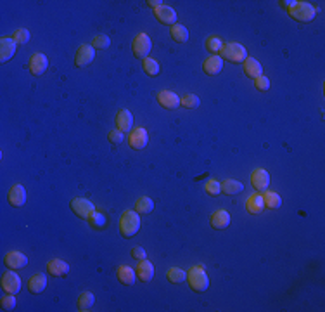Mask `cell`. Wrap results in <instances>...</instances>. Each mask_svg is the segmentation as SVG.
Listing matches in <instances>:
<instances>
[{
    "label": "cell",
    "instance_id": "obj_1",
    "mask_svg": "<svg viewBox=\"0 0 325 312\" xmlns=\"http://www.w3.org/2000/svg\"><path fill=\"white\" fill-rule=\"evenodd\" d=\"M282 6L287 9V13L294 18L296 21H301V23H310L315 20L316 16V7L312 6L310 2H298V0H284L280 2Z\"/></svg>",
    "mask_w": 325,
    "mask_h": 312
},
{
    "label": "cell",
    "instance_id": "obj_2",
    "mask_svg": "<svg viewBox=\"0 0 325 312\" xmlns=\"http://www.w3.org/2000/svg\"><path fill=\"white\" fill-rule=\"evenodd\" d=\"M140 229V217L137 212L134 210H124L122 213V219H120V232L124 238H132L135 236Z\"/></svg>",
    "mask_w": 325,
    "mask_h": 312
},
{
    "label": "cell",
    "instance_id": "obj_3",
    "mask_svg": "<svg viewBox=\"0 0 325 312\" xmlns=\"http://www.w3.org/2000/svg\"><path fill=\"white\" fill-rule=\"evenodd\" d=\"M187 283L188 286L194 291H206L210 288V277H208L206 270H204L202 265H194L190 267V270L187 272Z\"/></svg>",
    "mask_w": 325,
    "mask_h": 312
},
{
    "label": "cell",
    "instance_id": "obj_4",
    "mask_svg": "<svg viewBox=\"0 0 325 312\" xmlns=\"http://www.w3.org/2000/svg\"><path fill=\"white\" fill-rule=\"evenodd\" d=\"M220 54H222L220 56L222 59H228L230 63H236V65L244 63L246 59H248V51H246V47L240 44H237V42L225 44Z\"/></svg>",
    "mask_w": 325,
    "mask_h": 312
},
{
    "label": "cell",
    "instance_id": "obj_5",
    "mask_svg": "<svg viewBox=\"0 0 325 312\" xmlns=\"http://www.w3.org/2000/svg\"><path fill=\"white\" fill-rule=\"evenodd\" d=\"M132 49H134L135 58L146 59V58H149V52H150V49H152V40L149 39L147 33H138V35L134 39Z\"/></svg>",
    "mask_w": 325,
    "mask_h": 312
},
{
    "label": "cell",
    "instance_id": "obj_6",
    "mask_svg": "<svg viewBox=\"0 0 325 312\" xmlns=\"http://www.w3.org/2000/svg\"><path fill=\"white\" fill-rule=\"evenodd\" d=\"M71 210L80 219H88V215L96 210V206H94V203L90 200H86V198H74L71 201Z\"/></svg>",
    "mask_w": 325,
    "mask_h": 312
},
{
    "label": "cell",
    "instance_id": "obj_7",
    "mask_svg": "<svg viewBox=\"0 0 325 312\" xmlns=\"http://www.w3.org/2000/svg\"><path fill=\"white\" fill-rule=\"evenodd\" d=\"M94 59H96V49L88 44H83L76 51V56H74V65H76L78 68H82V66L90 65Z\"/></svg>",
    "mask_w": 325,
    "mask_h": 312
},
{
    "label": "cell",
    "instance_id": "obj_8",
    "mask_svg": "<svg viewBox=\"0 0 325 312\" xmlns=\"http://www.w3.org/2000/svg\"><path fill=\"white\" fill-rule=\"evenodd\" d=\"M128 141H130V148L134 149H144L149 142V134L144 127H135L134 130L128 135Z\"/></svg>",
    "mask_w": 325,
    "mask_h": 312
},
{
    "label": "cell",
    "instance_id": "obj_9",
    "mask_svg": "<svg viewBox=\"0 0 325 312\" xmlns=\"http://www.w3.org/2000/svg\"><path fill=\"white\" fill-rule=\"evenodd\" d=\"M2 288L6 293L16 295V293L21 290V277L18 276L16 272H12V270H7L2 276Z\"/></svg>",
    "mask_w": 325,
    "mask_h": 312
},
{
    "label": "cell",
    "instance_id": "obj_10",
    "mask_svg": "<svg viewBox=\"0 0 325 312\" xmlns=\"http://www.w3.org/2000/svg\"><path fill=\"white\" fill-rule=\"evenodd\" d=\"M4 264L9 269H22L28 265V257L21 251H9V253L4 257Z\"/></svg>",
    "mask_w": 325,
    "mask_h": 312
},
{
    "label": "cell",
    "instance_id": "obj_11",
    "mask_svg": "<svg viewBox=\"0 0 325 312\" xmlns=\"http://www.w3.org/2000/svg\"><path fill=\"white\" fill-rule=\"evenodd\" d=\"M16 49H18V44L14 42V39L4 37L0 40V61L7 63L9 59H12V56L16 54Z\"/></svg>",
    "mask_w": 325,
    "mask_h": 312
},
{
    "label": "cell",
    "instance_id": "obj_12",
    "mask_svg": "<svg viewBox=\"0 0 325 312\" xmlns=\"http://www.w3.org/2000/svg\"><path fill=\"white\" fill-rule=\"evenodd\" d=\"M154 14H156L158 21L162 23V25H176V13L175 9H172L170 6H160L154 9Z\"/></svg>",
    "mask_w": 325,
    "mask_h": 312
},
{
    "label": "cell",
    "instance_id": "obj_13",
    "mask_svg": "<svg viewBox=\"0 0 325 312\" xmlns=\"http://www.w3.org/2000/svg\"><path fill=\"white\" fill-rule=\"evenodd\" d=\"M158 101L166 110H175V108L180 106V97L175 92H172V90H161L158 94Z\"/></svg>",
    "mask_w": 325,
    "mask_h": 312
},
{
    "label": "cell",
    "instance_id": "obj_14",
    "mask_svg": "<svg viewBox=\"0 0 325 312\" xmlns=\"http://www.w3.org/2000/svg\"><path fill=\"white\" fill-rule=\"evenodd\" d=\"M251 184L256 191H264L270 184V175L264 168H256L251 174Z\"/></svg>",
    "mask_w": 325,
    "mask_h": 312
},
{
    "label": "cell",
    "instance_id": "obj_15",
    "mask_svg": "<svg viewBox=\"0 0 325 312\" xmlns=\"http://www.w3.org/2000/svg\"><path fill=\"white\" fill-rule=\"evenodd\" d=\"M47 66H48V61L42 52H35V54L32 56V59H30V71H32L33 75H36V77H40V75L47 70Z\"/></svg>",
    "mask_w": 325,
    "mask_h": 312
},
{
    "label": "cell",
    "instance_id": "obj_16",
    "mask_svg": "<svg viewBox=\"0 0 325 312\" xmlns=\"http://www.w3.org/2000/svg\"><path fill=\"white\" fill-rule=\"evenodd\" d=\"M7 200L12 206H22L26 203V189L21 186V184H16L9 189V194H7Z\"/></svg>",
    "mask_w": 325,
    "mask_h": 312
},
{
    "label": "cell",
    "instance_id": "obj_17",
    "mask_svg": "<svg viewBox=\"0 0 325 312\" xmlns=\"http://www.w3.org/2000/svg\"><path fill=\"white\" fill-rule=\"evenodd\" d=\"M222 68H224V59H222L220 56H211V58H208L206 61L202 63L204 73L210 75V77L218 75L222 71Z\"/></svg>",
    "mask_w": 325,
    "mask_h": 312
},
{
    "label": "cell",
    "instance_id": "obj_18",
    "mask_svg": "<svg viewBox=\"0 0 325 312\" xmlns=\"http://www.w3.org/2000/svg\"><path fill=\"white\" fill-rule=\"evenodd\" d=\"M135 274H137V277L142 283H149L154 277V265L144 258V260H140V264L137 265V269H135Z\"/></svg>",
    "mask_w": 325,
    "mask_h": 312
},
{
    "label": "cell",
    "instance_id": "obj_19",
    "mask_svg": "<svg viewBox=\"0 0 325 312\" xmlns=\"http://www.w3.org/2000/svg\"><path fill=\"white\" fill-rule=\"evenodd\" d=\"M47 270L50 276H66L70 272V265L61 258H52L47 262Z\"/></svg>",
    "mask_w": 325,
    "mask_h": 312
},
{
    "label": "cell",
    "instance_id": "obj_20",
    "mask_svg": "<svg viewBox=\"0 0 325 312\" xmlns=\"http://www.w3.org/2000/svg\"><path fill=\"white\" fill-rule=\"evenodd\" d=\"M132 125H134V116H132V113L128 110L118 111V115H116V127H118V130H122L124 134L132 129Z\"/></svg>",
    "mask_w": 325,
    "mask_h": 312
},
{
    "label": "cell",
    "instance_id": "obj_21",
    "mask_svg": "<svg viewBox=\"0 0 325 312\" xmlns=\"http://www.w3.org/2000/svg\"><path fill=\"white\" fill-rule=\"evenodd\" d=\"M264 208V203H263V196L262 194H251L246 201V210H248L251 215H258L260 212H263Z\"/></svg>",
    "mask_w": 325,
    "mask_h": 312
},
{
    "label": "cell",
    "instance_id": "obj_22",
    "mask_svg": "<svg viewBox=\"0 0 325 312\" xmlns=\"http://www.w3.org/2000/svg\"><path fill=\"white\" fill-rule=\"evenodd\" d=\"M244 65V73L248 75L249 78H258V77H262L263 75V66L260 65L256 59H252V58H248L246 61L242 63Z\"/></svg>",
    "mask_w": 325,
    "mask_h": 312
},
{
    "label": "cell",
    "instance_id": "obj_23",
    "mask_svg": "<svg viewBox=\"0 0 325 312\" xmlns=\"http://www.w3.org/2000/svg\"><path fill=\"white\" fill-rule=\"evenodd\" d=\"M45 286H47V277H45V274H35V276L30 277L28 281V290L32 293H35V295H38L45 290Z\"/></svg>",
    "mask_w": 325,
    "mask_h": 312
},
{
    "label": "cell",
    "instance_id": "obj_24",
    "mask_svg": "<svg viewBox=\"0 0 325 312\" xmlns=\"http://www.w3.org/2000/svg\"><path fill=\"white\" fill-rule=\"evenodd\" d=\"M230 224V215L226 210H216V212L211 215V225L214 229H225Z\"/></svg>",
    "mask_w": 325,
    "mask_h": 312
},
{
    "label": "cell",
    "instance_id": "obj_25",
    "mask_svg": "<svg viewBox=\"0 0 325 312\" xmlns=\"http://www.w3.org/2000/svg\"><path fill=\"white\" fill-rule=\"evenodd\" d=\"M116 276H118V281L122 284H126V286H130V284L135 283V270L132 267H128V265H120L118 267V272H116Z\"/></svg>",
    "mask_w": 325,
    "mask_h": 312
},
{
    "label": "cell",
    "instance_id": "obj_26",
    "mask_svg": "<svg viewBox=\"0 0 325 312\" xmlns=\"http://www.w3.org/2000/svg\"><path fill=\"white\" fill-rule=\"evenodd\" d=\"M94 303H96V296H94V293L83 291V293H80V296H78L76 305H78V310L86 312V310H90V307H92Z\"/></svg>",
    "mask_w": 325,
    "mask_h": 312
},
{
    "label": "cell",
    "instance_id": "obj_27",
    "mask_svg": "<svg viewBox=\"0 0 325 312\" xmlns=\"http://www.w3.org/2000/svg\"><path fill=\"white\" fill-rule=\"evenodd\" d=\"M170 35H172V39L175 40V42H180V44H184V42H187V40H188L187 28H185L184 25H178V23L172 26V30H170Z\"/></svg>",
    "mask_w": 325,
    "mask_h": 312
},
{
    "label": "cell",
    "instance_id": "obj_28",
    "mask_svg": "<svg viewBox=\"0 0 325 312\" xmlns=\"http://www.w3.org/2000/svg\"><path fill=\"white\" fill-rule=\"evenodd\" d=\"M222 184V191H224L225 194H239L240 191L244 189V186L239 182V180H234V179H226L224 180V182H220Z\"/></svg>",
    "mask_w": 325,
    "mask_h": 312
},
{
    "label": "cell",
    "instance_id": "obj_29",
    "mask_svg": "<svg viewBox=\"0 0 325 312\" xmlns=\"http://www.w3.org/2000/svg\"><path fill=\"white\" fill-rule=\"evenodd\" d=\"M263 203H264V206H266V208L275 210V208H280L282 198L278 196L277 193H274V191H266V193L263 194Z\"/></svg>",
    "mask_w": 325,
    "mask_h": 312
},
{
    "label": "cell",
    "instance_id": "obj_30",
    "mask_svg": "<svg viewBox=\"0 0 325 312\" xmlns=\"http://www.w3.org/2000/svg\"><path fill=\"white\" fill-rule=\"evenodd\" d=\"M154 210V201L147 196L138 198L137 203H135V212L137 213H150Z\"/></svg>",
    "mask_w": 325,
    "mask_h": 312
},
{
    "label": "cell",
    "instance_id": "obj_31",
    "mask_svg": "<svg viewBox=\"0 0 325 312\" xmlns=\"http://www.w3.org/2000/svg\"><path fill=\"white\" fill-rule=\"evenodd\" d=\"M166 277H168L170 283L173 284H178V283H184L185 279H187V272H185L184 269H178V267H172L168 270V274H166Z\"/></svg>",
    "mask_w": 325,
    "mask_h": 312
},
{
    "label": "cell",
    "instance_id": "obj_32",
    "mask_svg": "<svg viewBox=\"0 0 325 312\" xmlns=\"http://www.w3.org/2000/svg\"><path fill=\"white\" fill-rule=\"evenodd\" d=\"M180 104L184 108H187V110H196V108H199L201 101H199V97L196 94H185L184 97H180Z\"/></svg>",
    "mask_w": 325,
    "mask_h": 312
},
{
    "label": "cell",
    "instance_id": "obj_33",
    "mask_svg": "<svg viewBox=\"0 0 325 312\" xmlns=\"http://www.w3.org/2000/svg\"><path fill=\"white\" fill-rule=\"evenodd\" d=\"M142 65H144V71H146L149 77H156V75L160 73V65H158V61H154V59H150V58L142 59Z\"/></svg>",
    "mask_w": 325,
    "mask_h": 312
},
{
    "label": "cell",
    "instance_id": "obj_34",
    "mask_svg": "<svg viewBox=\"0 0 325 312\" xmlns=\"http://www.w3.org/2000/svg\"><path fill=\"white\" fill-rule=\"evenodd\" d=\"M224 42H222V39H218V37H210V39L206 40V49L210 52H213L214 56H218V52H222V49H224Z\"/></svg>",
    "mask_w": 325,
    "mask_h": 312
},
{
    "label": "cell",
    "instance_id": "obj_35",
    "mask_svg": "<svg viewBox=\"0 0 325 312\" xmlns=\"http://www.w3.org/2000/svg\"><path fill=\"white\" fill-rule=\"evenodd\" d=\"M88 224L92 225L94 229H102L106 225V217L102 215V213H99V212H96V210H94L92 213H90L88 215Z\"/></svg>",
    "mask_w": 325,
    "mask_h": 312
},
{
    "label": "cell",
    "instance_id": "obj_36",
    "mask_svg": "<svg viewBox=\"0 0 325 312\" xmlns=\"http://www.w3.org/2000/svg\"><path fill=\"white\" fill-rule=\"evenodd\" d=\"M204 189H206V193L211 194V196H218V194L222 193V184L214 179H210L204 184Z\"/></svg>",
    "mask_w": 325,
    "mask_h": 312
},
{
    "label": "cell",
    "instance_id": "obj_37",
    "mask_svg": "<svg viewBox=\"0 0 325 312\" xmlns=\"http://www.w3.org/2000/svg\"><path fill=\"white\" fill-rule=\"evenodd\" d=\"M12 39H14V42H16V44H28L30 42V32H28V30H24V28H20V30H16V32H14Z\"/></svg>",
    "mask_w": 325,
    "mask_h": 312
},
{
    "label": "cell",
    "instance_id": "obj_38",
    "mask_svg": "<svg viewBox=\"0 0 325 312\" xmlns=\"http://www.w3.org/2000/svg\"><path fill=\"white\" fill-rule=\"evenodd\" d=\"M0 305H2L4 310H12L14 307H16V296L7 293V295L2 296V300H0Z\"/></svg>",
    "mask_w": 325,
    "mask_h": 312
},
{
    "label": "cell",
    "instance_id": "obj_39",
    "mask_svg": "<svg viewBox=\"0 0 325 312\" xmlns=\"http://www.w3.org/2000/svg\"><path fill=\"white\" fill-rule=\"evenodd\" d=\"M109 45H111V40H109L108 35H97L96 39H94L92 47L94 49H108Z\"/></svg>",
    "mask_w": 325,
    "mask_h": 312
},
{
    "label": "cell",
    "instance_id": "obj_40",
    "mask_svg": "<svg viewBox=\"0 0 325 312\" xmlns=\"http://www.w3.org/2000/svg\"><path fill=\"white\" fill-rule=\"evenodd\" d=\"M254 85H256V89H258V90L264 92V90L270 89V80H268L266 77H263V75H262V77H258V78L254 80Z\"/></svg>",
    "mask_w": 325,
    "mask_h": 312
},
{
    "label": "cell",
    "instance_id": "obj_41",
    "mask_svg": "<svg viewBox=\"0 0 325 312\" xmlns=\"http://www.w3.org/2000/svg\"><path fill=\"white\" fill-rule=\"evenodd\" d=\"M109 141L112 142V144H118V142H122L123 141V132L122 130H111V132H109Z\"/></svg>",
    "mask_w": 325,
    "mask_h": 312
},
{
    "label": "cell",
    "instance_id": "obj_42",
    "mask_svg": "<svg viewBox=\"0 0 325 312\" xmlns=\"http://www.w3.org/2000/svg\"><path fill=\"white\" fill-rule=\"evenodd\" d=\"M146 250H144L142 246H135V248H132V257L134 258H137V260H144L146 258Z\"/></svg>",
    "mask_w": 325,
    "mask_h": 312
},
{
    "label": "cell",
    "instance_id": "obj_43",
    "mask_svg": "<svg viewBox=\"0 0 325 312\" xmlns=\"http://www.w3.org/2000/svg\"><path fill=\"white\" fill-rule=\"evenodd\" d=\"M149 4L150 7H154V9H156V7H160V6H162V2H160V0H149Z\"/></svg>",
    "mask_w": 325,
    "mask_h": 312
}]
</instances>
